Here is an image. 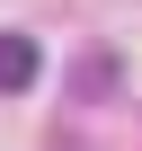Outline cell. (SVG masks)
<instances>
[{"instance_id": "6da1fadb", "label": "cell", "mask_w": 142, "mask_h": 151, "mask_svg": "<svg viewBox=\"0 0 142 151\" xmlns=\"http://www.w3.org/2000/svg\"><path fill=\"white\" fill-rule=\"evenodd\" d=\"M36 71H44V53H36V36H0V89H36Z\"/></svg>"}, {"instance_id": "7a4b0ae2", "label": "cell", "mask_w": 142, "mask_h": 151, "mask_svg": "<svg viewBox=\"0 0 142 151\" xmlns=\"http://www.w3.org/2000/svg\"><path fill=\"white\" fill-rule=\"evenodd\" d=\"M107 80H115V62H107V53H80V71H71V89L89 98V89H107Z\"/></svg>"}]
</instances>
